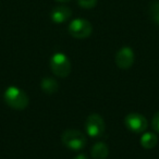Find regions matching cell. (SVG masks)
Returning <instances> with one entry per match:
<instances>
[{
  "instance_id": "6da1fadb",
  "label": "cell",
  "mask_w": 159,
  "mask_h": 159,
  "mask_svg": "<svg viewBox=\"0 0 159 159\" xmlns=\"http://www.w3.org/2000/svg\"><path fill=\"white\" fill-rule=\"evenodd\" d=\"M3 99L12 109L23 110L29 106V96L24 91L16 86H10L5 91Z\"/></svg>"
},
{
  "instance_id": "7a4b0ae2",
  "label": "cell",
  "mask_w": 159,
  "mask_h": 159,
  "mask_svg": "<svg viewBox=\"0 0 159 159\" xmlns=\"http://www.w3.org/2000/svg\"><path fill=\"white\" fill-rule=\"evenodd\" d=\"M62 144L72 150H81L86 145V137L82 132L77 130H66L62 133L61 136Z\"/></svg>"
},
{
  "instance_id": "3957f363",
  "label": "cell",
  "mask_w": 159,
  "mask_h": 159,
  "mask_svg": "<svg viewBox=\"0 0 159 159\" xmlns=\"http://www.w3.org/2000/svg\"><path fill=\"white\" fill-rule=\"evenodd\" d=\"M50 68L57 76L66 77L71 72V62L64 53L57 52L51 57Z\"/></svg>"
},
{
  "instance_id": "277c9868",
  "label": "cell",
  "mask_w": 159,
  "mask_h": 159,
  "mask_svg": "<svg viewBox=\"0 0 159 159\" xmlns=\"http://www.w3.org/2000/svg\"><path fill=\"white\" fill-rule=\"evenodd\" d=\"M93 32L92 24L84 19H75L69 25V33L74 38H86L91 36Z\"/></svg>"
},
{
  "instance_id": "5b68a950",
  "label": "cell",
  "mask_w": 159,
  "mask_h": 159,
  "mask_svg": "<svg viewBox=\"0 0 159 159\" xmlns=\"http://www.w3.org/2000/svg\"><path fill=\"white\" fill-rule=\"evenodd\" d=\"M85 128H86L87 134L91 137H99L105 133L106 124H105L104 119L99 115L93 113L89 116V118L86 119Z\"/></svg>"
},
{
  "instance_id": "8992f818",
  "label": "cell",
  "mask_w": 159,
  "mask_h": 159,
  "mask_svg": "<svg viewBox=\"0 0 159 159\" xmlns=\"http://www.w3.org/2000/svg\"><path fill=\"white\" fill-rule=\"evenodd\" d=\"M126 128L134 133H143L147 129V120L143 115L139 113H129L124 119Z\"/></svg>"
},
{
  "instance_id": "52a82bcc",
  "label": "cell",
  "mask_w": 159,
  "mask_h": 159,
  "mask_svg": "<svg viewBox=\"0 0 159 159\" xmlns=\"http://www.w3.org/2000/svg\"><path fill=\"white\" fill-rule=\"evenodd\" d=\"M115 60L120 69H129L134 63V52L130 47H122L117 52Z\"/></svg>"
},
{
  "instance_id": "ba28073f",
  "label": "cell",
  "mask_w": 159,
  "mask_h": 159,
  "mask_svg": "<svg viewBox=\"0 0 159 159\" xmlns=\"http://www.w3.org/2000/svg\"><path fill=\"white\" fill-rule=\"evenodd\" d=\"M72 16V11L66 6H58V7L53 8L52 11L50 13V18L52 22L55 23H64L68 21Z\"/></svg>"
},
{
  "instance_id": "9c48e42d",
  "label": "cell",
  "mask_w": 159,
  "mask_h": 159,
  "mask_svg": "<svg viewBox=\"0 0 159 159\" xmlns=\"http://www.w3.org/2000/svg\"><path fill=\"white\" fill-rule=\"evenodd\" d=\"M109 154V148L107 144L98 142L92 147V157L93 159H106Z\"/></svg>"
},
{
  "instance_id": "30bf717a",
  "label": "cell",
  "mask_w": 159,
  "mask_h": 159,
  "mask_svg": "<svg viewBox=\"0 0 159 159\" xmlns=\"http://www.w3.org/2000/svg\"><path fill=\"white\" fill-rule=\"evenodd\" d=\"M40 87H42L43 92L48 94V95L57 93L58 89H59V85H58L57 81L51 79V77H45V79H43L42 83H40Z\"/></svg>"
},
{
  "instance_id": "8fae6325",
  "label": "cell",
  "mask_w": 159,
  "mask_h": 159,
  "mask_svg": "<svg viewBox=\"0 0 159 159\" xmlns=\"http://www.w3.org/2000/svg\"><path fill=\"white\" fill-rule=\"evenodd\" d=\"M141 145L143 146L145 149H152L158 143V136H157L155 133L147 132L144 133L141 136Z\"/></svg>"
},
{
  "instance_id": "7c38bea8",
  "label": "cell",
  "mask_w": 159,
  "mask_h": 159,
  "mask_svg": "<svg viewBox=\"0 0 159 159\" xmlns=\"http://www.w3.org/2000/svg\"><path fill=\"white\" fill-rule=\"evenodd\" d=\"M149 11H150V16H152V20L159 24V1H155L150 5L149 8Z\"/></svg>"
},
{
  "instance_id": "4fadbf2b",
  "label": "cell",
  "mask_w": 159,
  "mask_h": 159,
  "mask_svg": "<svg viewBox=\"0 0 159 159\" xmlns=\"http://www.w3.org/2000/svg\"><path fill=\"white\" fill-rule=\"evenodd\" d=\"M77 3L83 9H93L97 5V0H77Z\"/></svg>"
},
{
  "instance_id": "5bb4252c",
  "label": "cell",
  "mask_w": 159,
  "mask_h": 159,
  "mask_svg": "<svg viewBox=\"0 0 159 159\" xmlns=\"http://www.w3.org/2000/svg\"><path fill=\"white\" fill-rule=\"evenodd\" d=\"M152 128H154V130L159 133V111L157 113H155L154 118H152Z\"/></svg>"
},
{
  "instance_id": "9a60e30c",
  "label": "cell",
  "mask_w": 159,
  "mask_h": 159,
  "mask_svg": "<svg viewBox=\"0 0 159 159\" xmlns=\"http://www.w3.org/2000/svg\"><path fill=\"white\" fill-rule=\"evenodd\" d=\"M74 159H87V157L85 156V155H77Z\"/></svg>"
},
{
  "instance_id": "2e32d148",
  "label": "cell",
  "mask_w": 159,
  "mask_h": 159,
  "mask_svg": "<svg viewBox=\"0 0 159 159\" xmlns=\"http://www.w3.org/2000/svg\"><path fill=\"white\" fill-rule=\"evenodd\" d=\"M57 1H60V2H68L70 0H57Z\"/></svg>"
}]
</instances>
